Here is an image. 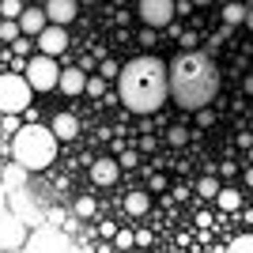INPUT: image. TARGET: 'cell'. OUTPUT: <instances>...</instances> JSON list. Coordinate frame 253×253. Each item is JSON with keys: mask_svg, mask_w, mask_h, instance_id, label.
I'll return each mask as SVG.
<instances>
[{"mask_svg": "<svg viewBox=\"0 0 253 253\" xmlns=\"http://www.w3.org/2000/svg\"><path fill=\"white\" fill-rule=\"evenodd\" d=\"M167 87L174 102L185 110H204L219 91V68L204 57V53L181 49L174 61L167 64Z\"/></svg>", "mask_w": 253, "mask_h": 253, "instance_id": "6da1fadb", "label": "cell"}, {"mask_svg": "<svg viewBox=\"0 0 253 253\" xmlns=\"http://www.w3.org/2000/svg\"><path fill=\"white\" fill-rule=\"evenodd\" d=\"M117 91H121V102L132 114H155V110H163V102L170 95L167 64L159 61V57H136V61H128L117 72Z\"/></svg>", "mask_w": 253, "mask_h": 253, "instance_id": "7a4b0ae2", "label": "cell"}, {"mask_svg": "<svg viewBox=\"0 0 253 253\" xmlns=\"http://www.w3.org/2000/svg\"><path fill=\"white\" fill-rule=\"evenodd\" d=\"M11 151H15V163L31 174V170H45L53 159H57V140H53V132L45 125L31 121V125H23L19 132H15Z\"/></svg>", "mask_w": 253, "mask_h": 253, "instance_id": "3957f363", "label": "cell"}, {"mask_svg": "<svg viewBox=\"0 0 253 253\" xmlns=\"http://www.w3.org/2000/svg\"><path fill=\"white\" fill-rule=\"evenodd\" d=\"M31 87L27 80L15 72H4L0 76V114H27L31 110Z\"/></svg>", "mask_w": 253, "mask_h": 253, "instance_id": "277c9868", "label": "cell"}, {"mask_svg": "<svg viewBox=\"0 0 253 253\" xmlns=\"http://www.w3.org/2000/svg\"><path fill=\"white\" fill-rule=\"evenodd\" d=\"M57 76H61L57 57L38 53V57H31V64H27L23 80H27V87H31V91H53V87H57Z\"/></svg>", "mask_w": 253, "mask_h": 253, "instance_id": "5b68a950", "label": "cell"}, {"mask_svg": "<svg viewBox=\"0 0 253 253\" xmlns=\"http://www.w3.org/2000/svg\"><path fill=\"white\" fill-rule=\"evenodd\" d=\"M174 11H178L174 0H140V19H144V27H151V31L167 27V23L174 19Z\"/></svg>", "mask_w": 253, "mask_h": 253, "instance_id": "8992f818", "label": "cell"}, {"mask_svg": "<svg viewBox=\"0 0 253 253\" xmlns=\"http://www.w3.org/2000/svg\"><path fill=\"white\" fill-rule=\"evenodd\" d=\"M23 242H27V227H23L11 211H4V215H0V246H4V250H19Z\"/></svg>", "mask_w": 253, "mask_h": 253, "instance_id": "52a82bcc", "label": "cell"}, {"mask_svg": "<svg viewBox=\"0 0 253 253\" xmlns=\"http://www.w3.org/2000/svg\"><path fill=\"white\" fill-rule=\"evenodd\" d=\"M27 253H76V250L68 246V238H61L57 231H38L34 242L27 246Z\"/></svg>", "mask_w": 253, "mask_h": 253, "instance_id": "ba28073f", "label": "cell"}, {"mask_svg": "<svg viewBox=\"0 0 253 253\" xmlns=\"http://www.w3.org/2000/svg\"><path fill=\"white\" fill-rule=\"evenodd\" d=\"M38 49L45 53V57H61L64 49H68V31H64V27H45L42 34H38Z\"/></svg>", "mask_w": 253, "mask_h": 253, "instance_id": "9c48e42d", "label": "cell"}, {"mask_svg": "<svg viewBox=\"0 0 253 253\" xmlns=\"http://www.w3.org/2000/svg\"><path fill=\"white\" fill-rule=\"evenodd\" d=\"M45 19L53 23V27H68V23L80 15V4L76 0H45Z\"/></svg>", "mask_w": 253, "mask_h": 253, "instance_id": "30bf717a", "label": "cell"}, {"mask_svg": "<svg viewBox=\"0 0 253 253\" xmlns=\"http://www.w3.org/2000/svg\"><path fill=\"white\" fill-rule=\"evenodd\" d=\"M15 23H19V34H27V38H38V34L49 27V19H45L42 8H23Z\"/></svg>", "mask_w": 253, "mask_h": 253, "instance_id": "8fae6325", "label": "cell"}, {"mask_svg": "<svg viewBox=\"0 0 253 253\" xmlns=\"http://www.w3.org/2000/svg\"><path fill=\"white\" fill-rule=\"evenodd\" d=\"M53 140H76L80 136V117L76 114H57L53 117V125H49Z\"/></svg>", "mask_w": 253, "mask_h": 253, "instance_id": "7c38bea8", "label": "cell"}, {"mask_svg": "<svg viewBox=\"0 0 253 253\" xmlns=\"http://www.w3.org/2000/svg\"><path fill=\"white\" fill-rule=\"evenodd\" d=\"M57 87H61L64 95H84V87H87V72H84V68H64V72L57 76Z\"/></svg>", "mask_w": 253, "mask_h": 253, "instance_id": "4fadbf2b", "label": "cell"}, {"mask_svg": "<svg viewBox=\"0 0 253 253\" xmlns=\"http://www.w3.org/2000/svg\"><path fill=\"white\" fill-rule=\"evenodd\" d=\"M117 174H121L117 159H95V167H91V178H95V185H114Z\"/></svg>", "mask_w": 253, "mask_h": 253, "instance_id": "5bb4252c", "label": "cell"}, {"mask_svg": "<svg viewBox=\"0 0 253 253\" xmlns=\"http://www.w3.org/2000/svg\"><path fill=\"white\" fill-rule=\"evenodd\" d=\"M0 185H4V189H8V193L23 189V185H27V170H23L19 163H8V167L0 170Z\"/></svg>", "mask_w": 253, "mask_h": 253, "instance_id": "9a60e30c", "label": "cell"}, {"mask_svg": "<svg viewBox=\"0 0 253 253\" xmlns=\"http://www.w3.org/2000/svg\"><path fill=\"white\" fill-rule=\"evenodd\" d=\"M148 208H151L148 193H128V197H125V211H128V215H148Z\"/></svg>", "mask_w": 253, "mask_h": 253, "instance_id": "2e32d148", "label": "cell"}, {"mask_svg": "<svg viewBox=\"0 0 253 253\" xmlns=\"http://www.w3.org/2000/svg\"><path fill=\"white\" fill-rule=\"evenodd\" d=\"M215 204H219L223 211H238V208H242V193H238V189H223V185H219Z\"/></svg>", "mask_w": 253, "mask_h": 253, "instance_id": "e0dca14e", "label": "cell"}, {"mask_svg": "<svg viewBox=\"0 0 253 253\" xmlns=\"http://www.w3.org/2000/svg\"><path fill=\"white\" fill-rule=\"evenodd\" d=\"M242 19H246L242 4H227V8H223V23H227V27H242Z\"/></svg>", "mask_w": 253, "mask_h": 253, "instance_id": "ac0fdd59", "label": "cell"}, {"mask_svg": "<svg viewBox=\"0 0 253 253\" xmlns=\"http://www.w3.org/2000/svg\"><path fill=\"white\" fill-rule=\"evenodd\" d=\"M197 193H201L204 201H215V193H219V181H215V178L208 174V178H201V181H197Z\"/></svg>", "mask_w": 253, "mask_h": 253, "instance_id": "d6986e66", "label": "cell"}, {"mask_svg": "<svg viewBox=\"0 0 253 253\" xmlns=\"http://www.w3.org/2000/svg\"><path fill=\"white\" fill-rule=\"evenodd\" d=\"M227 253H253V234H238V238L227 246Z\"/></svg>", "mask_w": 253, "mask_h": 253, "instance_id": "ffe728a7", "label": "cell"}, {"mask_svg": "<svg viewBox=\"0 0 253 253\" xmlns=\"http://www.w3.org/2000/svg\"><path fill=\"white\" fill-rule=\"evenodd\" d=\"M19 11H23V0H0V15L4 19H19Z\"/></svg>", "mask_w": 253, "mask_h": 253, "instance_id": "44dd1931", "label": "cell"}, {"mask_svg": "<svg viewBox=\"0 0 253 253\" xmlns=\"http://www.w3.org/2000/svg\"><path fill=\"white\" fill-rule=\"evenodd\" d=\"M76 215H80V219H91V215H95V197H80V201H76Z\"/></svg>", "mask_w": 253, "mask_h": 253, "instance_id": "7402d4cb", "label": "cell"}, {"mask_svg": "<svg viewBox=\"0 0 253 253\" xmlns=\"http://www.w3.org/2000/svg\"><path fill=\"white\" fill-rule=\"evenodd\" d=\"M0 38H4V42H15V38H19V23L4 19V23H0Z\"/></svg>", "mask_w": 253, "mask_h": 253, "instance_id": "603a6c76", "label": "cell"}, {"mask_svg": "<svg viewBox=\"0 0 253 253\" xmlns=\"http://www.w3.org/2000/svg\"><path fill=\"white\" fill-rule=\"evenodd\" d=\"M117 72H121V64H117V61H102V64H98V80H117Z\"/></svg>", "mask_w": 253, "mask_h": 253, "instance_id": "cb8c5ba5", "label": "cell"}, {"mask_svg": "<svg viewBox=\"0 0 253 253\" xmlns=\"http://www.w3.org/2000/svg\"><path fill=\"white\" fill-rule=\"evenodd\" d=\"M114 242H117V250H132V246H136V242H132V231H114Z\"/></svg>", "mask_w": 253, "mask_h": 253, "instance_id": "d4e9b609", "label": "cell"}, {"mask_svg": "<svg viewBox=\"0 0 253 253\" xmlns=\"http://www.w3.org/2000/svg\"><path fill=\"white\" fill-rule=\"evenodd\" d=\"M167 140H170V144H174V148H181V144L189 140V132H185V128H181V125H174V128H170V132H167Z\"/></svg>", "mask_w": 253, "mask_h": 253, "instance_id": "484cf974", "label": "cell"}, {"mask_svg": "<svg viewBox=\"0 0 253 253\" xmlns=\"http://www.w3.org/2000/svg\"><path fill=\"white\" fill-rule=\"evenodd\" d=\"M140 163V151H121V159H117V167H125V170H132Z\"/></svg>", "mask_w": 253, "mask_h": 253, "instance_id": "4316f807", "label": "cell"}, {"mask_svg": "<svg viewBox=\"0 0 253 253\" xmlns=\"http://www.w3.org/2000/svg\"><path fill=\"white\" fill-rule=\"evenodd\" d=\"M0 117H4V132H11V136H15V132H19V114H0Z\"/></svg>", "mask_w": 253, "mask_h": 253, "instance_id": "83f0119b", "label": "cell"}, {"mask_svg": "<svg viewBox=\"0 0 253 253\" xmlns=\"http://www.w3.org/2000/svg\"><path fill=\"white\" fill-rule=\"evenodd\" d=\"M197 125H201V128H211V125H215V114H211L208 106H204V110H197Z\"/></svg>", "mask_w": 253, "mask_h": 253, "instance_id": "f1b7e54d", "label": "cell"}, {"mask_svg": "<svg viewBox=\"0 0 253 253\" xmlns=\"http://www.w3.org/2000/svg\"><path fill=\"white\" fill-rule=\"evenodd\" d=\"M155 42V31H151V27H144V34H140V45H151Z\"/></svg>", "mask_w": 253, "mask_h": 253, "instance_id": "f546056e", "label": "cell"}, {"mask_svg": "<svg viewBox=\"0 0 253 253\" xmlns=\"http://www.w3.org/2000/svg\"><path fill=\"white\" fill-rule=\"evenodd\" d=\"M151 189L163 193V189H167V178H163V174H155V178H151Z\"/></svg>", "mask_w": 253, "mask_h": 253, "instance_id": "4dcf8cb0", "label": "cell"}, {"mask_svg": "<svg viewBox=\"0 0 253 253\" xmlns=\"http://www.w3.org/2000/svg\"><path fill=\"white\" fill-rule=\"evenodd\" d=\"M132 242H136V246H148L151 234H148V231H136V234H132Z\"/></svg>", "mask_w": 253, "mask_h": 253, "instance_id": "1f68e13d", "label": "cell"}, {"mask_svg": "<svg viewBox=\"0 0 253 253\" xmlns=\"http://www.w3.org/2000/svg\"><path fill=\"white\" fill-rule=\"evenodd\" d=\"M242 27H246V31H253V8H246V19H242Z\"/></svg>", "mask_w": 253, "mask_h": 253, "instance_id": "d6a6232c", "label": "cell"}, {"mask_svg": "<svg viewBox=\"0 0 253 253\" xmlns=\"http://www.w3.org/2000/svg\"><path fill=\"white\" fill-rule=\"evenodd\" d=\"M242 91H246V95H253V76H246V80H242Z\"/></svg>", "mask_w": 253, "mask_h": 253, "instance_id": "836d02e7", "label": "cell"}, {"mask_svg": "<svg viewBox=\"0 0 253 253\" xmlns=\"http://www.w3.org/2000/svg\"><path fill=\"white\" fill-rule=\"evenodd\" d=\"M246 185L253 189V167H246Z\"/></svg>", "mask_w": 253, "mask_h": 253, "instance_id": "e575fe53", "label": "cell"}, {"mask_svg": "<svg viewBox=\"0 0 253 253\" xmlns=\"http://www.w3.org/2000/svg\"><path fill=\"white\" fill-rule=\"evenodd\" d=\"M242 8H253V0H242Z\"/></svg>", "mask_w": 253, "mask_h": 253, "instance_id": "d590c367", "label": "cell"}, {"mask_svg": "<svg viewBox=\"0 0 253 253\" xmlns=\"http://www.w3.org/2000/svg\"><path fill=\"white\" fill-rule=\"evenodd\" d=\"M189 4H208V0H189Z\"/></svg>", "mask_w": 253, "mask_h": 253, "instance_id": "8d00e7d4", "label": "cell"}, {"mask_svg": "<svg viewBox=\"0 0 253 253\" xmlns=\"http://www.w3.org/2000/svg\"><path fill=\"white\" fill-rule=\"evenodd\" d=\"M250 159H253V148H250Z\"/></svg>", "mask_w": 253, "mask_h": 253, "instance_id": "74e56055", "label": "cell"}]
</instances>
